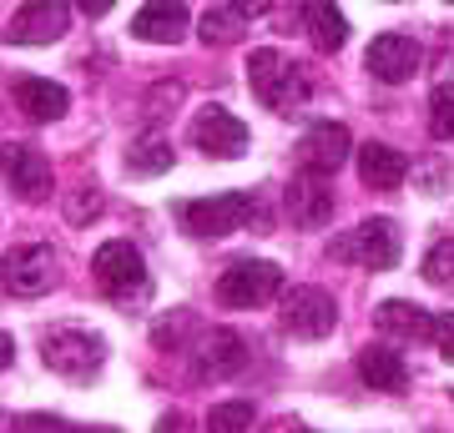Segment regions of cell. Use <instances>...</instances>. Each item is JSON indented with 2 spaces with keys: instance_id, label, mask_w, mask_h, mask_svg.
Instances as JSON below:
<instances>
[{
  "instance_id": "obj_31",
  "label": "cell",
  "mask_w": 454,
  "mask_h": 433,
  "mask_svg": "<svg viewBox=\"0 0 454 433\" xmlns=\"http://www.w3.org/2000/svg\"><path fill=\"white\" fill-rule=\"evenodd\" d=\"M31 429V418H5L0 414V433H26Z\"/></svg>"
},
{
  "instance_id": "obj_16",
  "label": "cell",
  "mask_w": 454,
  "mask_h": 433,
  "mask_svg": "<svg viewBox=\"0 0 454 433\" xmlns=\"http://www.w3.org/2000/svg\"><path fill=\"white\" fill-rule=\"evenodd\" d=\"M247 368V343L232 328H212L202 337V358H197V378H238Z\"/></svg>"
},
{
  "instance_id": "obj_2",
  "label": "cell",
  "mask_w": 454,
  "mask_h": 433,
  "mask_svg": "<svg viewBox=\"0 0 454 433\" xmlns=\"http://www.w3.org/2000/svg\"><path fill=\"white\" fill-rule=\"evenodd\" d=\"M399 252H404V242H399V227L389 217H369L354 232H339V237L328 242L333 262H358L369 273H389L394 262H399Z\"/></svg>"
},
{
  "instance_id": "obj_11",
  "label": "cell",
  "mask_w": 454,
  "mask_h": 433,
  "mask_svg": "<svg viewBox=\"0 0 454 433\" xmlns=\"http://www.w3.org/2000/svg\"><path fill=\"white\" fill-rule=\"evenodd\" d=\"M419 61H424L419 41H409V35H399V31L373 35L369 56H364L369 76H373V81H384V86H399V81H409L414 71H419Z\"/></svg>"
},
{
  "instance_id": "obj_10",
  "label": "cell",
  "mask_w": 454,
  "mask_h": 433,
  "mask_svg": "<svg viewBox=\"0 0 454 433\" xmlns=\"http://www.w3.org/2000/svg\"><path fill=\"white\" fill-rule=\"evenodd\" d=\"M192 142H197V151H207V157L232 161V157H243L247 151L253 136H247V127L227 112V106H202L197 121H192Z\"/></svg>"
},
{
  "instance_id": "obj_25",
  "label": "cell",
  "mask_w": 454,
  "mask_h": 433,
  "mask_svg": "<svg viewBox=\"0 0 454 433\" xmlns=\"http://www.w3.org/2000/svg\"><path fill=\"white\" fill-rule=\"evenodd\" d=\"M429 136L434 142H454V81L434 86V97H429Z\"/></svg>"
},
{
  "instance_id": "obj_29",
  "label": "cell",
  "mask_w": 454,
  "mask_h": 433,
  "mask_svg": "<svg viewBox=\"0 0 454 433\" xmlns=\"http://www.w3.org/2000/svg\"><path fill=\"white\" fill-rule=\"evenodd\" d=\"M268 5H273V0H232V11H238V16H262V11H268Z\"/></svg>"
},
{
  "instance_id": "obj_14",
  "label": "cell",
  "mask_w": 454,
  "mask_h": 433,
  "mask_svg": "<svg viewBox=\"0 0 454 433\" xmlns=\"http://www.w3.org/2000/svg\"><path fill=\"white\" fill-rule=\"evenodd\" d=\"M333 217V197H328V177L324 172H303L288 182V222L293 227H328Z\"/></svg>"
},
{
  "instance_id": "obj_23",
  "label": "cell",
  "mask_w": 454,
  "mask_h": 433,
  "mask_svg": "<svg viewBox=\"0 0 454 433\" xmlns=\"http://www.w3.org/2000/svg\"><path fill=\"white\" fill-rule=\"evenodd\" d=\"M243 31H247V16H238L232 5H227V11H207V16L197 20V35H202L207 46H232Z\"/></svg>"
},
{
  "instance_id": "obj_27",
  "label": "cell",
  "mask_w": 454,
  "mask_h": 433,
  "mask_svg": "<svg viewBox=\"0 0 454 433\" xmlns=\"http://www.w3.org/2000/svg\"><path fill=\"white\" fill-rule=\"evenodd\" d=\"M97 212H101V197L91 192V187H82V197H71V202H66V217H71V222H91Z\"/></svg>"
},
{
  "instance_id": "obj_17",
  "label": "cell",
  "mask_w": 454,
  "mask_h": 433,
  "mask_svg": "<svg viewBox=\"0 0 454 433\" xmlns=\"http://www.w3.org/2000/svg\"><path fill=\"white\" fill-rule=\"evenodd\" d=\"M404 177H409L404 151H394V146H384V142L358 146V182H364L369 192H394Z\"/></svg>"
},
{
  "instance_id": "obj_9",
  "label": "cell",
  "mask_w": 454,
  "mask_h": 433,
  "mask_svg": "<svg viewBox=\"0 0 454 433\" xmlns=\"http://www.w3.org/2000/svg\"><path fill=\"white\" fill-rule=\"evenodd\" d=\"M66 20H71L66 0H26L5 26V41L11 46H51L66 35Z\"/></svg>"
},
{
  "instance_id": "obj_3",
  "label": "cell",
  "mask_w": 454,
  "mask_h": 433,
  "mask_svg": "<svg viewBox=\"0 0 454 433\" xmlns=\"http://www.w3.org/2000/svg\"><path fill=\"white\" fill-rule=\"evenodd\" d=\"M41 363L51 373H61L71 383H86V378H97L101 363H106V343L97 333H86V328H51L41 337Z\"/></svg>"
},
{
  "instance_id": "obj_8",
  "label": "cell",
  "mask_w": 454,
  "mask_h": 433,
  "mask_svg": "<svg viewBox=\"0 0 454 433\" xmlns=\"http://www.w3.org/2000/svg\"><path fill=\"white\" fill-rule=\"evenodd\" d=\"M0 282L16 292V298H41L56 282V252L31 242V247H11L0 262Z\"/></svg>"
},
{
  "instance_id": "obj_21",
  "label": "cell",
  "mask_w": 454,
  "mask_h": 433,
  "mask_svg": "<svg viewBox=\"0 0 454 433\" xmlns=\"http://www.w3.org/2000/svg\"><path fill=\"white\" fill-rule=\"evenodd\" d=\"M379 328L389 337H434V318L424 313L419 303H404V298H389V303H379Z\"/></svg>"
},
{
  "instance_id": "obj_19",
  "label": "cell",
  "mask_w": 454,
  "mask_h": 433,
  "mask_svg": "<svg viewBox=\"0 0 454 433\" xmlns=\"http://www.w3.org/2000/svg\"><path fill=\"white\" fill-rule=\"evenodd\" d=\"M358 378L373 388V393H404L409 388V368H404V353H394L384 343H373L358 353Z\"/></svg>"
},
{
  "instance_id": "obj_12",
  "label": "cell",
  "mask_w": 454,
  "mask_h": 433,
  "mask_svg": "<svg viewBox=\"0 0 454 433\" xmlns=\"http://www.w3.org/2000/svg\"><path fill=\"white\" fill-rule=\"evenodd\" d=\"M348 151H354V136H348V127H339V121H313V127L303 131V142H298L303 172H324V177L339 172L343 161H348Z\"/></svg>"
},
{
  "instance_id": "obj_28",
  "label": "cell",
  "mask_w": 454,
  "mask_h": 433,
  "mask_svg": "<svg viewBox=\"0 0 454 433\" xmlns=\"http://www.w3.org/2000/svg\"><path fill=\"white\" fill-rule=\"evenodd\" d=\"M434 343H439V358L454 363V313H439L434 318Z\"/></svg>"
},
{
  "instance_id": "obj_4",
  "label": "cell",
  "mask_w": 454,
  "mask_h": 433,
  "mask_svg": "<svg viewBox=\"0 0 454 433\" xmlns=\"http://www.w3.org/2000/svg\"><path fill=\"white\" fill-rule=\"evenodd\" d=\"M253 217H258V202L247 192H217V197H197V202H177V222L192 237H232Z\"/></svg>"
},
{
  "instance_id": "obj_20",
  "label": "cell",
  "mask_w": 454,
  "mask_h": 433,
  "mask_svg": "<svg viewBox=\"0 0 454 433\" xmlns=\"http://www.w3.org/2000/svg\"><path fill=\"white\" fill-rule=\"evenodd\" d=\"M303 26H309L313 46L318 50H343V41H348V20H343V11L333 5V0H303Z\"/></svg>"
},
{
  "instance_id": "obj_6",
  "label": "cell",
  "mask_w": 454,
  "mask_h": 433,
  "mask_svg": "<svg viewBox=\"0 0 454 433\" xmlns=\"http://www.w3.org/2000/svg\"><path fill=\"white\" fill-rule=\"evenodd\" d=\"M278 292H283V267H278V262H262V257L232 262V267L217 277V298H223L227 307H262V303H273Z\"/></svg>"
},
{
  "instance_id": "obj_18",
  "label": "cell",
  "mask_w": 454,
  "mask_h": 433,
  "mask_svg": "<svg viewBox=\"0 0 454 433\" xmlns=\"http://www.w3.org/2000/svg\"><path fill=\"white\" fill-rule=\"evenodd\" d=\"M11 97H16V112H26L31 121H56V116H66V106H71L66 86H56V81H46V76H20Z\"/></svg>"
},
{
  "instance_id": "obj_24",
  "label": "cell",
  "mask_w": 454,
  "mask_h": 433,
  "mask_svg": "<svg viewBox=\"0 0 454 433\" xmlns=\"http://www.w3.org/2000/svg\"><path fill=\"white\" fill-rule=\"evenodd\" d=\"M207 433H253V403L247 398H227L207 414Z\"/></svg>"
},
{
  "instance_id": "obj_22",
  "label": "cell",
  "mask_w": 454,
  "mask_h": 433,
  "mask_svg": "<svg viewBox=\"0 0 454 433\" xmlns=\"http://www.w3.org/2000/svg\"><path fill=\"white\" fill-rule=\"evenodd\" d=\"M127 166L137 172V177L167 172V166H172V142H167L162 131H142V136L131 142V151H127Z\"/></svg>"
},
{
  "instance_id": "obj_30",
  "label": "cell",
  "mask_w": 454,
  "mask_h": 433,
  "mask_svg": "<svg viewBox=\"0 0 454 433\" xmlns=\"http://www.w3.org/2000/svg\"><path fill=\"white\" fill-rule=\"evenodd\" d=\"M112 5H116V0H76V11H82V16H106Z\"/></svg>"
},
{
  "instance_id": "obj_15",
  "label": "cell",
  "mask_w": 454,
  "mask_h": 433,
  "mask_svg": "<svg viewBox=\"0 0 454 433\" xmlns=\"http://www.w3.org/2000/svg\"><path fill=\"white\" fill-rule=\"evenodd\" d=\"M182 31H187V5L182 0H146L131 16V35L146 41V46H177Z\"/></svg>"
},
{
  "instance_id": "obj_7",
  "label": "cell",
  "mask_w": 454,
  "mask_h": 433,
  "mask_svg": "<svg viewBox=\"0 0 454 433\" xmlns=\"http://www.w3.org/2000/svg\"><path fill=\"white\" fill-rule=\"evenodd\" d=\"M278 318H283V333L303 337V343H318L339 328V307L324 288H293L283 303H278Z\"/></svg>"
},
{
  "instance_id": "obj_26",
  "label": "cell",
  "mask_w": 454,
  "mask_h": 433,
  "mask_svg": "<svg viewBox=\"0 0 454 433\" xmlns=\"http://www.w3.org/2000/svg\"><path fill=\"white\" fill-rule=\"evenodd\" d=\"M424 277L434 282V288L454 292V242H434L429 257H424Z\"/></svg>"
},
{
  "instance_id": "obj_32",
  "label": "cell",
  "mask_w": 454,
  "mask_h": 433,
  "mask_svg": "<svg viewBox=\"0 0 454 433\" xmlns=\"http://www.w3.org/2000/svg\"><path fill=\"white\" fill-rule=\"evenodd\" d=\"M11 358H16V343H11V333H0V368H11Z\"/></svg>"
},
{
  "instance_id": "obj_5",
  "label": "cell",
  "mask_w": 454,
  "mask_h": 433,
  "mask_svg": "<svg viewBox=\"0 0 454 433\" xmlns=\"http://www.w3.org/2000/svg\"><path fill=\"white\" fill-rule=\"evenodd\" d=\"M91 277H97V288L121 307L146 298V262L131 242H101L97 257H91Z\"/></svg>"
},
{
  "instance_id": "obj_1",
  "label": "cell",
  "mask_w": 454,
  "mask_h": 433,
  "mask_svg": "<svg viewBox=\"0 0 454 433\" xmlns=\"http://www.w3.org/2000/svg\"><path fill=\"white\" fill-rule=\"evenodd\" d=\"M247 86H253V97L278 116H293L309 101V76H303V66H293L288 56H278L273 46H262V50L247 56Z\"/></svg>"
},
{
  "instance_id": "obj_13",
  "label": "cell",
  "mask_w": 454,
  "mask_h": 433,
  "mask_svg": "<svg viewBox=\"0 0 454 433\" xmlns=\"http://www.w3.org/2000/svg\"><path fill=\"white\" fill-rule=\"evenodd\" d=\"M0 172L11 177V187H16L26 202H41V197L51 192V161H46L41 146H26V142L0 146Z\"/></svg>"
}]
</instances>
